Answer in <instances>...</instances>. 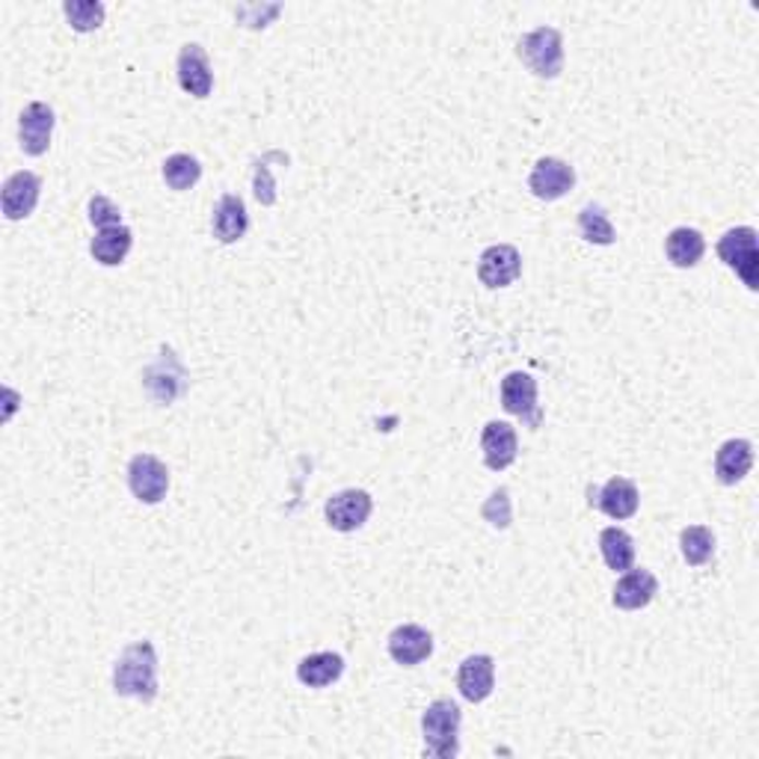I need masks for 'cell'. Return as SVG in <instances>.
I'll return each mask as SVG.
<instances>
[{
  "label": "cell",
  "mask_w": 759,
  "mask_h": 759,
  "mask_svg": "<svg viewBox=\"0 0 759 759\" xmlns=\"http://www.w3.org/2000/svg\"><path fill=\"white\" fill-rule=\"evenodd\" d=\"M658 594V582L649 570H626L623 578L614 585V606L623 611H639V608L649 606L653 597Z\"/></svg>",
  "instance_id": "18"
},
{
  "label": "cell",
  "mask_w": 759,
  "mask_h": 759,
  "mask_svg": "<svg viewBox=\"0 0 759 759\" xmlns=\"http://www.w3.org/2000/svg\"><path fill=\"white\" fill-rule=\"evenodd\" d=\"M502 406L510 415L522 418L531 430L543 422V413H540V404H537V380L526 371H510L502 380Z\"/></svg>",
  "instance_id": "7"
},
{
  "label": "cell",
  "mask_w": 759,
  "mask_h": 759,
  "mask_svg": "<svg viewBox=\"0 0 759 759\" xmlns=\"http://www.w3.org/2000/svg\"><path fill=\"white\" fill-rule=\"evenodd\" d=\"M113 689L122 698H137L142 703L158 698V653L149 641H137L122 649L113 668Z\"/></svg>",
  "instance_id": "1"
},
{
  "label": "cell",
  "mask_w": 759,
  "mask_h": 759,
  "mask_svg": "<svg viewBox=\"0 0 759 759\" xmlns=\"http://www.w3.org/2000/svg\"><path fill=\"white\" fill-rule=\"evenodd\" d=\"M599 552L614 573H626L635 564V543L623 528H606L599 534Z\"/></svg>",
  "instance_id": "24"
},
{
  "label": "cell",
  "mask_w": 759,
  "mask_h": 759,
  "mask_svg": "<svg viewBox=\"0 0 759 759\" xmlns=\"http://www.w3.org/2000/svg\"><path fill=\"white\" fill-rule=\"evenodd\" d=\"M665 253H668L670 264L674 267H694V264L703 258L706 253V241L698 229H689V226H679L668 234L665 241Z\"/></svg>",
  "instance_id": "23"
},
{
  "label": "cell",
  "mask_w": 759,
  "mask_h": 759,
  "mask_svg": "<svg viewBox=\"0 0 759 759\" xmlns=\"http://www.w3.org/2000/svg\"><path fill=\"white\" fill-rule=\"evenodd\" d=\"M430 653H434V635L425 626L404 623V626H398L389 635V656L395 658L398 665H404V668L422 665Z\"/></svg>",
  "instance_id": "14"
},
{
  "label": "cell",
  "mask_w": 759,
  "mask_h": 759,
  "mask_svg": "<svg viewBox=\"0 0 759 759\" xmlns=\"http://www.w3.org/2000/svg\"><path fill=\"white\" fill-rule=\"evenodd\" d=\"M62 12L69 19L71 31L78 33H92L104 24V7L92 3V0H69V3H62Z\"/></svg>",
  "instance_id": "28"
},
{
  "label": "cell",
  "mask_w": 759,
  "mask_h": 759,
  "mask_svg": "<svg viewBox=\"0 0 759 759\" xmlns=\"http://www.w3.org/2000/svg\"><path fill=\"white\" fill-rule=\"evenodd\" d=\"M131 243L134 234L128 226H111V229H99V234L90 243V253L104 267H116V264L125 262V255L131 253Z\"/></svg>",
  "instance_id": "22"
},
{
  "label": "cell",
  "mask_w": 759,
  "mask_h": 759,
  "mask_svg": "<svg viewBox=\"0 0 759 759\" xmlns=\"http://www.w3.org/2000/svg\"><path fill=\"white\" fill-rule=\"evenodd\" d=\"M211 226L214 238L220 243L241 241L246 229H250V214H246V205H243L241 196H234V193L220 196V203L214 208Z\"/></svg>",
  "instance_id": "19"
},
{
  "label": "cell",
  "mask_w": 759,
  "mask_h": 759,
  "mask_svg": "<svg viewBox=\"0 0 759 759\" xmlns=\"http://www.w3.org/2000/svg\"><path fill=\"white\" fill-rule=\"evenodd\" d=\"M457 689L469 703H481L496 689V662L490 656H469L457 670Z\"/></svg>",
  "instance_id": "15"
},
{
  "label": "cell",
  "mask_w": 759,
  "mask_h": 759,
  "mask_svg": "<svg viewBox=\"0 0 759 759\" xmlns=\"http://www.w3.org/2000/svg\"><path fill=\"white\" fill-rule=\"evenodd\" d=\"M481 448H484L486 469L502 472V469H507L517 460V430H514V425H507V422H490L484 427V434H481Z\"/></svg>",
  "instance_id": "17"
},
{
  "label": "cell",
  "mask_w": 759,
  "mask_h": 759,
  "mask_svg": "<svg viewBox=\"0 0 759 759\" xmlns=\"http://www.w3.org/2000/svg\"><path fill=\"white\" fill-rule=\"evenodd\" d=\"M460 724H463V712L455 700H434L422 715L427 754L436 759H455L460 750Z\"/></svg>",
  "instance_id": "2"
},
{
  "label": "cell",
  "mask_w": 759,
  "mask_h": 759,
  "mask_svg": "<svg viewBox=\"0 0 759 759\" xmlns=\"http://www.w3.org/2000/svg\"><path fill=\"white\" fill-rule=\"evenodd\" d=\"M754 467V446L748 439H727L715 455V478L724 486H736Z\"/></svg>",
  "instance_id": "20"
},
{
  "label": "cell",
  "mask_w": 759,
  "mask_h": 759,
  "mask_svg": "<svg viewBox=\"0 0 759 759\" xmlns=\"http://www.w3.org/2000/svg\"><path fill=\"white\" fill-rule=\"evenodd\" d=\"M590 505L599 507L606 517L629 519L639 510V486L629 478H611L602 490H590Z\"/></svg>",
  "instance_id": "16"
},
{
  "label": "cell",
  "mask_w": 759,
  "mask_h": 759,
  "mask_svg": "<svg viewBox=\"0 0 759 759\" xmlns=\"http://www.w3.org/2000/svg\"><path fill=\"white\" fill-rule=\"evenodd\" d=\"M42 182L36 173H15L7 179L3 184V193H0V203H3V217L7 220H27L33 214V208L39 205Z\"/></svg>",
  "instance_id": "12"
},
{
  "label": "cell",
  "mask_w": 759,
  "mask_h": 759,
  "mask_svg": "<svg viewBox=\"0 0 759 759\" xmlns=\"http://www.w3.org/2000/svg\"><path fill=\"white\" fill-rule=\"evenodd\" d=\"M517 54L537 78H547V81L557 78L564 69V39L555 27H537V31L526 33L519 39Z\"/></svg>",
  "instance_id": "3"
},
{
  "label": "cell",
  "mask_w": 759,
  "mask_h": 759,
  "mask_svg": "<svg viewBox=\"0 0 759 759\" xmlns=\"http://www.w3.org/2000/svg\"><path fill=\"white\" fill-rule=\"evenodd\" d=\"M573 184H576V170L561 158H540L528 175V187L543 203H555L561 196H567Z\"/></svg>",
  "instance_id": "9"
},
{
  "label": "cell",
  "mask_w": 759,
  "mask_h": 759,
  "mask_svg": "<svg viewBox=\"0 0 759 759\" xmlns=\"http://www.w3.org/2000/svg\"><path fill=\"white\" fill-rule=\"evenodd\" d=\"M199 179H203V166L193 154H170L163 161V182L173 191H191Z\"/></svg>",
  "instance_id": "27"
},
{
  "label": "cell",
  "mask_w": 759,
  "mask_h": 759,
  "mask_svg": "<svg viewBox=\"0 0 759 759\" xmlns=\"http://www.w3.org/2000/svg\"><path fill=\"white\" fill-rule=\"evenodd\" d=\"M179 83L193 99H208L211 95L214 74L203 45L191 42V45H184L182 51H179Z\"/></svg>",
  "instance_id": "13"
},
{
  "label": "cell",
  "mask_w": 759,
  "mask_h": 759,
  "mask_svg": "<svg viewBox=\"0 0 759 759\" xmlns=\"http://www.w3.org/2000/svg\"><path fill=\"white\" fill-rule=\"evenodd\" d=\"M371 510H375V502H371V496L365 490H342V493H335L326 502V522L335 531H345L347 534V531L363 528L368 522V517H371Z\"/></svg>",
  "instance_id": "10"
},
{
  "label": "cell",
  "mask_w": 759,
  "mask_h": 759,
  "mask_svg": "<svg viewBox=\"0 0 759 759\" xmlns=\"http://www.w3.org/2000/svg\"><path fill=\"white\" fill-rule=\"evenodd\" d=\"M481 514H484V519L493 528H507V526H510V519H514V514H510V496H507L505 486H498L496 493L486 498L484 507H481Z\"/></svg>",
  "instance_id": "29"
},
{
  "label": "cell",
  "mask_w": 759,
  "mask_h": 759,
  "mask_svg": "<svg viewBox=\"0 0 759 759\" xmlns=\"http://www.w3.org/2000/svg\"><path fill=\"white\" fill-rule=\"evenodd\" d=\"M253 184H255V196H258V203L262 205L276 203V184H274V179H271V173H267V158L255 163V182Z\"/></svg>",
  "instance_id": "31"
},
{
  "label": "cell",
  "mask_w": 759,
  "mask_h": 759,
  "mask_svg": "<svg viewBox=\"0 0 759 759\" xmlns=\"http://www.w3.org/2000/svg\"><path fill=\"white\" fill-rule=\"evenodd\" d=\"M90 223L95 229H111L122 226V211L107 199V196H92L90 199Z\"/></svg>",
  "instance_id": "30"
},
{
  "label": "cell",
  "mask_w": 759,
  "mask_h": 759,
  "mask_svg": "<svg viewBox=\"0 0 759 759\" xmlns=\"http://www.w3.org/2000/svg\"><path fill=\"white\" fill-rule=\"evenodd\" d=\"M345 674V658L338 653H312L297 665V679L309 689H326Z\"/></svg>",
  "instance_id": "21"
},
{
  "label": "cell",
  "mask_w": 759,
  "mask_h": 759,
  "mask_svg": "<svg viewBox=\"0 0 759 759\" xmlns=\"http://www.w3.org/2000/svg\"><path fill=\"white\" fill-rule=\"evenodd\" d=\"M578 232L587 243H597V246H611L618 241V232L608 220V214L602 205H585L582 214H578Z\"/></svg>",
  "instance_id": "25"
},
{
  "label": "cell",
  "mask_w": 759,
  "mask_h": 759,
  "mask_svg": "<svg viewBox=\"0 0 759 759\" xmlns=\"http://www.w3.org/2000/svg\"><path fill=\"white\" fill-rule=\"evenodd\" d=\"M519 274H522V255L510 243L486 246L478 258V279L486 288H507V285L517 283Z\"/></svg>",
  "instance_id": "8"
},
{
  "label": "cell",
  "mask_w": 759,
  "mask_h": 759,
  "mask_svg": "<svg viewBox=\"0 0 759 759\" xmlns=\"http://www.w3.org/2000/svg\"><path fill=\"white\" fill-rule=\"evenodd\" d=\"M679 549H682L686 564H691V567H703V564L712 561V555H715V534H712L706 526L682 528V534H679Z\"/></svg>",
  "instance_id": "26"
},
{
  "label": "cell",
  "mask_w": 759,
  "mask_h": 759,
  "mask_svg": "<svg viewBox=\"0 0 759 759\" xmlns=\"http://www.w3.org/2000/svg\"><path fill=\"white\" fill-rule=\"evenodd\" d=\"M128 486L137 502L158 505L170 490V469L154 455H137L128 463Z\"/></svg>",
  "instance_id": "6"
},
{
  "label": "cell",
  "mask_w": 759,
  "mask_h": 759,
  "mask_svg": "<svg viewBox=\"0 0 759 759\" xmlns=\"http://www.w3.org/2000/svg\"><path fill=\"white\" fill-rule=\"evenodd\" d=\"M279 10L283 7H243V10H238V12H243V15H255L253 21H250V27H267V21L271 19H276L279 15Z\"/></svg>",
  "instance_id": "32"
},
{
  "label": "cell",
  "mask_w": 759,
  "mask_h": 759,
  "mask_svg": "<svg viewBox=\"0 0 759 759\" xmlns=\"http://www.w3.org/2000/svg\"><path fill=\"white\" fill-rule=\"evenodd\" d=\"M718 255L729 271H736V274H739V279L748 285L750 291H757L759 288L757 229H750V226L729 229V232L718 241Z\"/></svg>",
  "instance_id": "4"
},
{
  "label": "cell",
  "mask_w": 759,
  "mask_h": 759,
  "mask_svg": "<svg viewBox=\"0 0 759 759\" xmlns=\"http://www.w3.org/2000/svg\"><path fill=\"white\" fill-rule=\"evenodd\" d=\"M54 111L48 104L33 102L27 104L19 116V140L24 154L31 158H39V154L48 152L51 146V134H54Z\"/></svg>",
  "instance_id": "11"
},
{
  "label": "cell",
  "mask_w": 759,
  "mask_h": 759,
  "mask_svg": "<svg viewBox=\"0 0 759 759\" xmlns=\"http://www.w3.org/2000/svg\"><path fill=\"white\" fill-rule=\"evenodd\" d=\"M142 380H146L149 395L161 406L173 404L175 398H182L184 389H187V371L170 347H161V356L146 368Z\"/></svg>",
  "instance_id": "5"
}]
</instances>
